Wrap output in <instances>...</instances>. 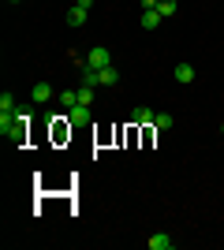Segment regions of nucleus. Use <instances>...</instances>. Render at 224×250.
Returning a JSON list of instances; mask_svg holds the SVG:
<instances>
[{
    "label": "nucleus",
    "mask_w": 224,
    "mask_h": 250,
    "mask_svg": "<svg viewBox=\"0 0 224 250\" xmlns=\"http://www.w3.org/2000/svg\"><path fill=\"white\" fill-rule=\"evenodd\" d=\"M67 22H71V26H82V22H86V8L71 4V8H67Z\"/></svg>",
    "instance_id": "6e6552de"
},
{
    "label": "nucleus",
    "mask_w": 224,
    "mask_h": 250,
    "mask_svg": "<svg viewBox=\"0 0 224 250\" xmlns=\"http://www.w3.org/2000/svg\"><path fill=\"white\" fill-rule=\"evenodd\" d=\"M0 112H15V97L11 94H0Z\"/></svg>",
    "instance_id": "2eb2a0df"
},
{
    "label": "nucleus",
    "mask_w": 224,
    "mask_h": 250,
    "mask_svg": "<svg viewBox=\"0 0 224 250\" xmlns=\"http://www.w3.org/2000/svg\"><path fill=\"white\" fill-rule=\"evenodd\" d=\"M157 11H161V19H172V15H176V0H161Z\"/></svg>",
    "instance_id": "ddd939ff"
},
{
    "label": "nucleus",
    "mask_w": 224,
    "mask_h": 250,
    "mask_svg": "<svg viewBox=\"0 0 224 250\" xmlns=\"http://www.w3.org/2000/svg\"><path fill=\"white\" fill-rule=\"evenodd\" d=\"M157 22H161V11H142V26H146V30H153Z\"/></svg>",
    "instance_id": "4468645a"
},
{
    "label": "nucleus",
    "mask_w": 224,
    "mask_h": 250,
    "mask_svg": "<svg viewBox=\"0 0 224 250\" xmlns=\"http://www.w3.org/2000/svg\"><path fill=\"white\" fill-rule=\"evenodd\" d=\"M56 101L64 104V108H75V104H79V94H75V90H60V94H56Z\"/></svg>",
    "instance_id": "9b49d317"
},
{
    "label": "nucleus",
    "mask_w": 224,
    "mask_h": 250,
    "mask_svg": "<svg viewBox=\"0 0 224 250\" xmlns=\"http://www.w3.org/2000/svg\"><path fill=\"white\" fill-rule=\"evenodd\" d=\"M108 63H112V52H108L105 45H94V49H90V56H86V67L101 71V67H108Z\"/></svg>",
    "instance_id": "f257e3e1"
},
{
    "label": "nucleus",
    "mask_w": 224,
    "mask_h": 250,
    "mask_svg": "<svg viewBox=\"0 0 224 250\" xmlns=\"http://www.w3.org/2000/svg\"><path fill=\"white\" fill-rule=\"evenodd\" d=\"M30 97H34V101H38V104H45V101H53V86H49V83H38V86H34V90H30Z\"/></svg>",
    "instance_id": "20e7f679"
},
{
    "label": "nucleus",
    "mask_w": 224,
    "mask_h": 250,
    "mask_svg": "<svg viewBox=\"0 0 224 250\" xmlns=\"http://www.w3.org/2000/svg\"><path fill=\"white\" fill-rule=\"evenodd\" d=\"M221 135H224V124H221Z\"/></svg>",
    "instance_id": "aec40b11"
},
{
    "label": "nucleus",
    "mask_w": 224,
    "mask_h": 250,
    "mask_svg": "<svg viewBox=\"0 0 224 250\" xmlns=\"http://www.w3.org/2000/svg\"><path fill=\"white\" fill-rule=\"evenodd\" d=\"M172 124H176V120H172L168 112H157V116H153V131H168Z\"/></svg>",
    "instance_id": "f8f14e48"
},
{
    "label": "nucleus",
    "mask_w": 224,
    "mask_h": 250,
    "mask_svg": "<svg viewBox=\"0 0 224 250\" xmlns=\"http://www.w3.org/2000/svg\"><path fill=\"white\" fill-rule=\"evenodd\" d=\"M8 4H19V0H8Z\"/></svg>",
    "instance_id": "6ab92c4d"
},
{
    "label": "nucleus",
    "mask_w": 224,
    "mask_h": 250,
    "mask_svg": "<svg viewBox=\"0 0 224 250\" xmlns=\"http://www.w3.org/2000/svg\"><path fill=\"white\" fill-rule=\"evenodd\" d=\"M75 4H79V8H86V11L94 8V0H75Z\"/></svg>",
    "instance_id": "a211bd4d"
},
{
    "label": "nucleus",
    "mask_w": 224,
    "mask_h": 250,
    "mask_svg": "<svg viewBox=\"0 0 224 250\" xmlns=\"http://www.w3.org/2000/svg\"><path fill=\"white\" fill-rule=\"evenodd\" d=\"M131 124L135 127H153V112H149V108H135V112H131Z\"/></svg>",
    "instance_id": "39448f33"
},
{
    "label": "nucleus",
    "mask_w": 224,
    "mask_h": 250,
    "mask_svg": "<svg viewBox=\"0 0 224 250\" xmlns=\"http://www.w3.org/2000/svg\"><path fill=\"white\" fill-rule=\"evenodd\" d=\"M194 79H198V71H194L191 63H176V83H183V86H191Z\"/></svg>",
    "instance_id": "7ed1b4c3"
},
{
    "label": "nucleus",
    "mask_w": 224,
    "mask_h": 250,
    "mask_svg": "<svg viewBox=\"0 0 224 250\" xmlns=\"http://www.w3.org/2000/svg\"><path fill=\"white\" fill-rule=\"evenodd\" d=\"M139 4H142V11H157L161 0H139Z\"/></svg>",
    "instance_id": "f3484780"
},
{
    "label": "nucleus",
    "mask_w": 224,
    "mask_h": 250,
    "mask_svg": "<svg viewBox=\"0 0 224 250\" xmlns=\"http://www.w3.org/2000/svg\"><path fill=\"white\" fill-rule=\"evenodd\" d=\"M82 86L97 90V86H101V71H94V67H86V71H82Z\"/></svg>",
    "instance_id": "9d476101"
},
{
    "label": "nucleus",
    "mask_w": 224,
    "mask_h": 250,
    "mask_svg": "<svg viewBox=\"0 0 224 250\" xmlns=\"http://www.w3.org/2000/svg\"><path fill=\"white\" fill-rule=\"evenodd\" d=\"M67 120H71V124H86V120H90V104H75V108H67Z\"/></svg>",
    "instance_id": "423d86ee"
},
{
    "label": "nucleus",
    "mask_w": 224,
    "mask_h": 250,
    "mask_svg": "<svg viewBox=\"0 0 224 250\" xmlns=\"http://www.w3.org/2000/svg\"><path fill=\"white\" fill-rule=\"evenodd\" d=\"M146 247L149 250H172V247H176V239L164 235V231H157V235H149V239H146Z\"/></svg>",
    "instance_id": "f03ea898"
},
{
    "label": "nucleus",
    "mask_w": 224,
    "mask_h": 250,
    "mask_svg": "<svg viewBox=\"0 0 224 250\" xmlns=\"http://www.w3.org/2000/svg\"><path fill=\"white\" fill-rule=\"evenodd\" d=\"M94 101V90H90V86H79V104H90Z\"/></svg>",
    "instance_id": "dca6fc26"
},
{
    "label": "nucleus",
    "mask_w": 224,
    "mask_h": 250,
    "mask_svg": "<svg viewBox=\"0 0 224 250\" xmlns=\"http://www.w3.org/2000/svg\"><path fill=\"white\" fill-rule=\"evenodd\" d=\"M120 83V71L108 63V67H101V86H116Z\"/></svg>",
    "instance_id": "1a4fd4ad"
},
{
    "label": "nucleus",
    "mask_w": 224,
    "mask_h": 250,
    "mask_svg": "<svg viewBox=\"0 0 224 250\" xmlns=\"http://www.w3.org/2000/svg\"><path fill=\"white\" fill-rule=\"evenodd\" d=\"M26 120H30V116H19V120H15V127H11V142H22V138H26Z\"/></svg>",
    "instance_id": "0eeeda50"
}]
</instances>
